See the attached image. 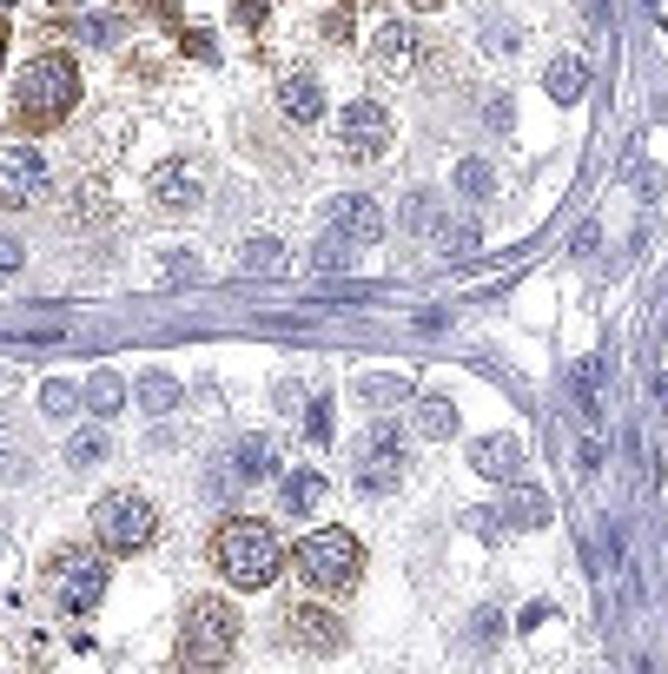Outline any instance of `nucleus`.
I'll use <instances>...</instances> for the list:
<instances>
[{"label": "nucleus", "mask_w": 668, "mask_h": 674, "mask_svg": "<svg viewBox=\"0 0 668 674\" xmlns=\"http://www.w3.org/2000/svg\"><path fill=\"white\" fill-rule=\"evenodd\" d=\"M212 569H219L232 588H265V582H279V569H285V542H279V529L259 523V516H232V523H219V536H212Z\"/></svg>", "instance_id": "1"}, {"label": "nucleus", "mask_w": 668, "mask_h": 674, "mask_svg": "<svg viewBox=\"0 0 668 674\" xmlns=\"http://www.w3.org/2000/svg\"><path fill=\"white\" fill-rule=\"evenodd\" d=\"M73 107H79V66H73L66 53H34V60L21 66L14 126H21V133H47V126H60Z\"/></svg>", "instance_id": "2"}, {"label": "nucleus", "mask_w": 668, "mask_h": 674, "mask_svg": "<svg viewBox=\"0 0 668 674\" xmlns=\"http://www.w3.org/2000/svg\"><path fill=\"white\" fill-rule=\"evenodd\" d=\"M232 648H238V609L219 596H199L180 628V674H225Z\"/></svg>", "instance_id": "3"}, {"label": "nucleus", "mask_w": 668, "mask_h": 674, "mask_svg": "<svg viewBox=\"0 0 668 674\" xmlns=\"http://www.w3.org/2000/svg\"><path fill=\"white\" fill-rule=\"evenodd\" d=\"M292 569H298L305 588H318V596H338V588H351L358 569H364V542L351 529H311L292 549Z\"/></svg>", "instance_id": "4"}, {"label": "nucleus", "mask_w": 668, "mask_h": 674, "mask_svg": "<svg viewBox=\"0 0 668 674\" xmlns=\"http://www.w3.org/2000/svg\"><path fill=\"white\" fill-rule=\"evenodd\" d=\"M94 536H100V549H113V556H139V549H152V536H159V510H152L139 489H113V496L94 502Z\"/></svg>", "instance_id": "5"}, {"label": "nucleus", "mask_w": 668, "mask_h": 674, "mask_svg": "<svg viewBox=\"0 0 668 674\" xmlns=\"http://www.w3.org/2000/svg\"><path fill=\"white\" fill-rule=\"evenodd\" d=\"M47 596H53L66 615H87V609L107 596V556H94V549H66V556H53V569H47Z\"/></svg>", "instance_id": "6"}, {"label": "nucleus", "mask_w": 668, "mask_h": 674, "mask_svg": "<svg viewBox=\"0 0 668 674\" xmlns=\"http://www.w3.org/2000/svg\"><path fill=\"white\" fill-rule=\"evenodd\" d=\"M351 483L364 489V496H391L397 483H404V430H391V424H378L364 444H358V463H351Z\"/></svg>", "instance_id": "7"}, {"label": "nucleus", "mask_w": 668, "mask_h": 674, "mask_svg": "<svg viewBox=\"0 0 668 674\" xmlns=\"http://www.w3.org/2000/svg\"><path fill=\"white\" fill-rule=\"evenodd\" d=\"M47 192V159L34 146H8L0 152V212H27Z\"/></svg>", "instance_id": "8"}, {"label": "nucleus", "mask_w": 668, "mask_h": 674, "mask_svg": "<svg viewBox=\"0 0 668 674\" xmlns=\"http://www.w3.org/2000/svg\"><path fill=\"white\" fill-rule=\"evenodd\" d=\"M384 146H391V113L378 100H351L338 113V152L345 159H378Z\"/></svg>", "instance_id": "9"}, {"label": "nucleus", "mask_w": 668, "mask_h": 674, "mask_svg": "<svg viewBox=\"0 0 668 674\" xmlns=\"http://www.w3.org/2000/svg\"><path fill=\"white\" fill-rule=\"evenodd\" d=\"M146 186H152V205H159V212H193V205L206 199V173H199L193 159H159Z\"/></svg>", "instance_id": "10"}, {"label": "nucleus", "mask_w": 668, "mask_h": 674, "mask_svg": "<svg viewBox=\"0 0 668 674\" xmlns=\"http://www.w3.org/2000/svg\"><path fill=\"white\" fill-rule=\"evenodd\" d=\"M324 225H331V238H338V245H378V238H384V212H378L371 199H331V205H324Z\"/></svg>", "instance_id": "11"}, {"label": "nucleus", "mask_w": 668, "mask_h": 674, "mask_svg": "<svg viewBox=\"0 0 668 674\" xmlns=\"http://www.w3.org/2000/svg\"><path fill=\"white\" fill-rule=\"evenodd\" d=\"M285 635H292L298 648H311V654H338V648H345V622H338V615H324L318 602H292Z\"/></svg>", "instance_id": "12"}, {"label": "nucleus", "mask_w": 668, "mask_h": 674, "mask_svg": "<svg viewBox=\"0 0 668 674\" xmlns=\"http://www.w3.org/2000/svg\"><path fill=\"white\" fill-rule=\"evenodd\" d=\"M371 66L391 73V79H410V66H417V34H410L404 21H384V27L371 34Z\"/></svg>", "instance_id": "13"}, {"label": "nucleus", "mask_w": 668, "mask_h": 674, "mask_svg": "<svg viewBox=\"0 0 668 674\" xmlns=\"http://www.w3.org/2000/svg\"><path fill=\"white\" fill-rule=\"evenodd\" d=\"M410 430L424 444H450L457 437V403L437 390H410Z\"/></svg>", "instance_id": "14"}, {"label": "nucleus", "mask_w": 668, "mask_h": 674, "mask_svg": "<svg viewBox=\"0 0 668 674\" xmlns=\"http://www.w3.org/2000/svg\"><path fill=\"white\" fill-rule=\"evenodd\" d=\"M279 107H285V120L311 126V120L324 113V79H318V73H305V66L279 73Z\"/></svg>", "instance_id": "15"}, {"label": "nucleus", "mask_w": 668, "mask_h": 674, "mask_svg": "<svg viewBox=\"0 0 668 674\" xmlns=\"http://www.w3.org/2000/svg\"><path fill=\"white\" fill-rule=\"evenodd\" d=\"M470 470L490 476V483H517L523 444H517V437H477V444H470Z\"/></svg>", "instance_id": "16"}, {"label": "nucleus", "mask_w": 668, "mask_h": 674, "mask_svg": "<svg viewBox=\"0 0 668 674\" xmlns=\"http://www.w3.org/2000/svg\"><path fill=\"white\" fill-rule=\"evenodd\" d=\"M272 470H279V444L272 437H245L232 450V483H265Z\"/></svg>", "instance_id": "17"}, {"label": "nucleus", "mask_w": 668, "mask_h": 674, "mask_svg": "<svg viewBox=\"0 0 668 674\" xmlns=\"http://www.w3.org/2000/svg\"><path fill=\"white\" fill-rule=\"evenodd\" d=\"M543 87H549V100L576 107L582 93H590V66H582L576 53H562V60H549V73H543Z\"/></svg>", "instance_id": "18"}, {"label": "nucleus", "mask_w": 668, "mask_h": 674, "mask_svg": "<svg viewBox=\"0 0 668 674\" xmlns=\"http://www.w3.org/2000/svg\"><path fill=\"white\" fill-rule=\"evenodd\" d=\"M279 502H285L292 516L318 510V502H324V476H318V470H285V483H279Z\"/></svg>", "instance_id": "19"}, {"label": "nucleus", "mask_w": 668, "mask_h": 674, "mask_svg": "<svg viewBox=\"0 0 668 674\" xmlns=\"http://www.w3.org/2000/svg\"><path fill=\"white\" fill-rule=\"evenodd\" d=\"M107 457H113V437H107V430H73V437H66V463H73V470H94V463H107Z\"/></svg>", "instance_id": "20"}, {"label": "nucleus", "mask_w": 668, "mask_h": 674, "mask_svg": "<svg viewBox=\"0 0 668 674\" xmlns=\"http://www.w3.org/2000/svg\"><path fill=\"white\" fill-rule=\"evenodd\" d=\"M358 397H364L371 410H397V403H410V377L378 371V377H364V384H358Z\"/></svg>", "instance_id": "21"}, {"label": "nucleus", "mask_w": 668, "mask_h": 674, "mask_svg": "<svg viewBox=\"0 0 668 674\" xmlns=\"http://www.w3.org/2000/svg\"><path fill=\"white\" fill-rule=\"evenodd\" d=\"M133 397H139V410H152V416H159V410H180V397H186V390H180V377L152 371V377H139V390H133Z\"/></svg>", "instance_id": "22"}, {"label": "nucleus", "mask_w": 668, "mask_h": 674, "mask_svg": "<svg viewBox=\"0 0 668 674\" xmlns=\"http://www.w3.org/2000/svg\"><path fill=\"white\" fill-rule=\"evenodd\" d=\"M120 397H126V384H120L113 371H94L87 384H79V403H87L94 416H107V410H120Z\"/></svg>", "instance_id": "23"}, {"label": "nucleus", "mask_w": 668, "mask_h": 674, "mask_svg": "<svg viewBox=\"0 0 668 674\" xmlns=\"http://www.w3.org/2000/svg\"><path fill=\"white\" fill-rule=\"evenodd\" d=\"M504 523H523V529L549 523V496H543V489H517V496L504 502Z\"/></svg>", "instance_id": "24"}, {"label": "nucleus", "mask_w": 668, "mask_h": 674, "mask_svg": "<svg viewBox=\"0 0 668 674\" xmlns=\"http://www.w3.org/2000/svg\"><path fill=\"white\" fill-rule=\"evenodd\" d=\"M238 265L252 272V278H272V272L285 265V245H279V238H252V245L238 251Z\"/></svg>", "instance_id": "25"}, {"label": "nucleus", "mask_w": 668, "mask_h": 674, "mask_svg": "<svg viewBox=\"0 0 668 674\" xmlns=\"http://www.w3.org/2000/svg\"><path fill=\"white\" fill-rule=\"evenodd\" d=\"M444 238H437V251L444 259H470V251L483 245V232H477V219H450V225H437Z\"/></svg>", "instance_id": "26"}, {"label": "nucleus", "mask_w": 668, "mask_h": 674, "mask_svg": "<svg viewBox=\"0 0 668 674\" xmlns=\"http://www.w3.org/2000/svg\"><path fill=\"white\" fill-rule=\"evenodd\" d=\"M450 186H457L463 199H490V192H496V179H490V165H483V159H457Z\"/></svg>", "instance_id": "27"}, {"label": "nucleus", "mask_w": 668, "mask_h": 674, "mask_svg": "<svg viewBox=\"0 0 668 674\" xmlns=\"http://www.w3.org/2000/svg\"><path fill=\"white\" fill-rule=\"evenodd\" d=\"M305 259H311L318 272H345V265H351V245H338V238H318V245L305 251Z\"/></svg>", "instance_id": "28"}, {"label": "nucleus", "mask_w": 668, "mask_h": 674, "mask_svg": "<svg viewBox=\"0 0 668 674\" xmlns=\"http://www.w3.org/2000/svg\"><path fill=\"white\" fill-rule=\"evenodd\" d=\"M437 225V199L431 192H410L404 199V232H431Z\"/></svg>", "instance_id": "29"}, {"label": "nucleus", "mask_w": 668, "mask_h": 674, "mask_svg": "<svg viewBox=\"0 0 668 674\" xmlns=\"http://www.w3.org/2000/svg\"><path fill=\"white\" fill-rule=\"evenodd\" d=\"M79 403V384H66V377H53V384H40V410L47 416H66Z\"/></svg>", "instance_id": "30"}, {"label": "nucleus", "mask_w": 668, "mask_h": 674, "mask_svg": "<svg viewBox=\"0 0 668 674\" xmlns=\"http://www.w3.org/2000/svg\"><path fill=\"white\" fill-rule=\"evenodd\" d=\"M305 437H311V444H331V397H311V410H305Z\"/></svg>", "instance_id": "31"}, {"label": "nucleus", "mask_w": 668, "mask_h": 674, "mask_svg": "<svg viewBox=\"0 0 668 674\" xmlns=\"http://www.w3.org/2000/svg\"><path fill=\"white\" fill-rule=\"evenodd\" d=\"M470 635H477V648H496V641H504V615H496V609H477Z\"/></svg>", "instance_id": "32"}, {"label": "nucleus", "mask_w": 668, "mask_h": 674, "mask_svg": "<svg viewBox=\"0 0 668 674\" xmlns=\"http://www.w3.org/2000/svg\"><path fill=\"white\" fill-rule=\"evenodd\" d=\"M483 47H490V53H517L523 34H510V27H483Z\"/></svg>", "instance_id": "33"}, {"label": "nucleus", "mask_w": 668, "mask_h": 674, "mask_svg": "<svg viewBox=\"0 0 668 674\" xmlns=\"http://www.w3.org/2000/svg\"><path fill=\"white\" fill-rule=\"evenodd\" d=\"M21 259H27V251H21V238H8V232H0V272H21Z\"/></svg>", "instance_id": "34"}, {"label": "nucleus", "mask_w": 668, "mask_h": 674, "mask_svg": "<svg viewBox=\"0 0 668 674\" xmlns=\"http://www.w3.org/2000/svg\"><path fill=\"white\" fill-rule=\"evenodd\" d=\"M238 27L259 34V27H265V0H238Z\"/></svg>", "instance_id": "35"}, {"label": "nucleus", "mask_w": 668, "mask_h": 674, "mask_svg": "<svg viewBox=\"0 0 668 674\" xmlns=\"http://www.w3.org/2000/svg\"><path fill=\"white\" fill-rule=\"evenodd\" d=\"M576 8H582V21H596V27H603V14H609L603 0H576Z\"/></svg>", "instance_id": "36"}, {"label": "nucleus", "mask_w": 668, "mask_h": 674, "mask_svg": "<svg viewBox=\"0 0 668 674\" xmlns=\"http://www.w3.org/2000/svg\"><path fill=\"white\" fill-rule=\"evenodd\" d=\"M0 457H8V416H0Z\"/></svg>", "instance_id": "37"}, {"label": "nucleus", "mask_w": 668, "mask_h": 674, "mask_svg": "<svg viewBox=\"0 0 668 674\" xmlns=\"http://www.w3.org/2000/svg\"><path fill=\"white\" fill-rule=\"evenodd\" d=\"M0 47H8V21H0Z\"/></svg>", "instance_id": "38"}]
</instances>
